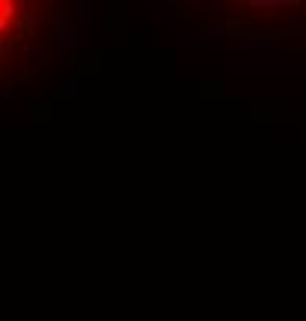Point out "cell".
Returning <instances> with one entry per match:
<instances>
[{
  "instance_id": "cell-2",
  "label": "cell",
  "mask_w": 306,
  "mask_h": 321,
  "mask_svg": "<svg viewBox=\"0 0 306 321\" xmlns=\"http://www.w3.org/2000/svg\"><path fill=\"white\" fill-rule=\"evenodd\" d=\"M198 28L244 40L306 37V0H173Z\"/></svg>"
},
{
  "instance_id": "cell-1",
  "label": "cell",
  "mask_w": 306,
  "mask_h": 321,
  "mask_svg": "<svg viewBox=\"0 0 306 321\" xmlns=\"http://www.w3.org/2000/svg\"><path fill=\"white\" fill-rule=\"evenodd\" d=\"M81 0H0V99L22 93L65 59Z\"/></svg>"
}]
</instances>
